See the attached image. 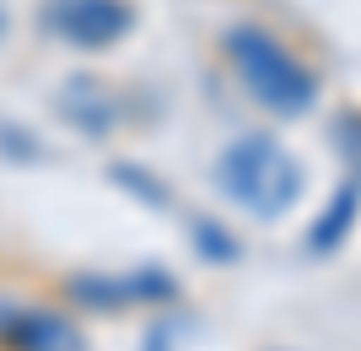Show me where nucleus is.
I'll list each match as a JSON object with an SVG mask.
<instances>
[{"label":"nucleus","instance_id":"nucleus-1","mask_svg":"<svg viewBox=\"0 0 361 351\" xmlns=\"http://www.w3.org/2000/svg\"><path fill=\"white\" fill-rule=\"evenodd\" d=\"M221 60L238 87L275 119H302L318 103V71L264 22H232L221 32Z\"/></svg>","mask_w":361,"mask_h":351},{"label":"nucleus","instance_id":"nucleus-2","mask_svg":"<svg viewBox=\"0 0 361 351\" xmlns=\"http://www.w3.org/2000/svg\"><path fill=\"white\" fill-rule=\"evenodd\" d=\"M216 189H221L238 211L259 216V222H275L286 216L302 195V168L297 157L281 146L275 136H238L216 157Z\"/></svg>","mask_w":361,"mask_h":351},{"label":"nucleus","instance_id":"nucleus-3","mask_svg":"<svg viewBox=\"0 0 361 351\" xmlns=\"http://www.w3.org/2000/svg\"><path fill=\"white\" fill-rule=\"evenodd\" d=\"M140 11L135 0H38L32 6V28L60 49H81V54H103V49L124 44L135 32Z\"/></svg>","mask_w":361,"mask_h":351},{"label":"nucleus","instance_id":"nucleus-4","mask_svg":"<svg viewBox=\"0 0 361 351\" xmlns=\"http://www.w3.org/2000/svg\"><path fill=\"white\" fill-rule=\"evenodd\" d=\"M0 351H87V335L65 308L6 303L0 308Z\"/></svg>","mask_w":361,"mask_h":351},{"label":"nucleus","instance_id":"nucleus-5","mask_svg":"<svg viewBox=\"0 0 361 351\" xmlns=\"http://www.w3.org/2000/svg\"><path fill=\"white\" fill-rule=\"evenodd\" d=\"M81 308H103V314H119V308H135V303H162L173 297V281L157 270H135V275H75L65 287Z\"/></svg>","mask_w":361,"mask_h":351},{"label":"nucleus","instance_id":"nucleus-6","mask_svg":"<svg viewBox=\"0 0 361 351\" xmlns=\"http://www.w3.org/2000/svg\"><path fill=\"white\" fill-rule=\"evenodd\" d=\"M356 206H361V179H350L345 189H340V195L329 200V211H324V222H318V227L307 232V249H313V254H324V249L345 244L350 222H356Z\"/></svg>","mask_w":361,"mask_h":351},{"label":"nucleus","instance_id":"nucleus-7","mask_svg":"<svg viewBox=\"0 0 361 351\" xmlns=\"http://www.w3.org/2000/svg\"><path fill=\"white\" fill-rule=\"evenodd\" d=\"M340 146L350 152V168H356V179H361V114H345V124H340Z\"/></svg>","mask_w":361,"mask_h":351}]
</instances>
